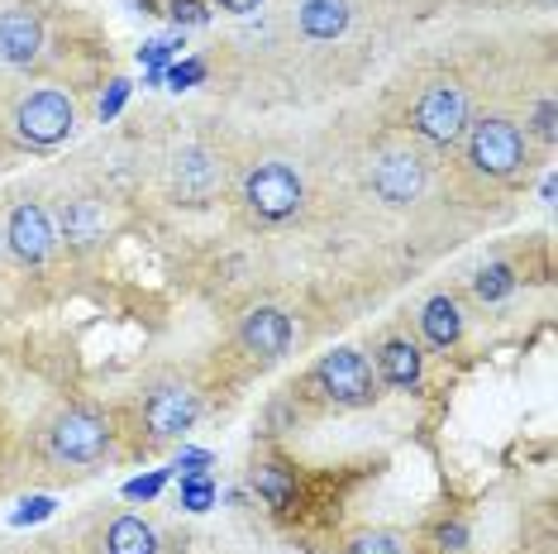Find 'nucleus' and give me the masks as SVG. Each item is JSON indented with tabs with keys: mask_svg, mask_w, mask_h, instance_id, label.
Segmentation results:
<instances>
[{
	"mask_svg": "<svg viewBox=\"0 0 558 554\" xmlns=\"http://www.w3.org/2000/svg\"><path fill=\"white\" fill-rule=\"evenodd\" d=\"M459 144H463V162L487 182H511L530 162V138L520 134V124L506 120V116L468 120Z\"/></svg>",
	"mask_w": 558,
	"mask_h": 554,
	"instance_id": "1",
	"label": "nucleus"
},
{
	"mask_svg": "<svg viewBox=\"0 0 558 554\" xmlns=\"http://www.w3.org/2000/svg\"><path fill=\"white\" fill-rule=\"evenodd\" d=\"M110 449H116V425H110V416L92 407H62L44 425V455L53 463H68V469L100 463Z\"/></svg>",
	"mask_w": 558,
	"mask_h": 554,
	"instance_id": "2",
	"label": "nucleus"
},
{
	"mask_svg": "<svg viewBox=\"0 0 558 554\" xmlns=\"http://www.w3.org/2000/svg\"><path fill=\"white\" fill-rule=\"evenodd\" d=\"M468 120H473V106H468V92L453 77H439V82L421 86L411 116H405L411 134L425 138V144H435V148L459 144L463 130H468Z\"/></svg>",
	"mask_w": 558,
	"mask_h": 554,
	"instance_id": "3",
	"label": "nucleus"
},
{
	"mask_svg": "<svg viewBox=\"0 0 558 554\" xmlns=\"http://www.w3.org/2000/svg\"><path fill=\"white\" fill-rule=\"evenodd\" d=\"M239 196H244L253 220L282 225V220H291L301 210V201H306V182H301V172L291 168V162L268 158V162H253V168L244 172Z\"/></svg>",
	"mask_w": 558,
	"mask_h": 554,
	"instance_id": "4",
	"label": "nucleus"
},
{
	"mask_svg": "<svg viewBox=\"0 0 558 554\" xmlns=\"http://www.w3.org/2000/svg\"><path fill=\"white\" fill-rule=\"evenodd\" d=\"M10 124H15V138L29 148H53L62 144L72 130H77V100L58 86H34L15 100L10 110Z\"/></svg>",
	"mask_w": 558,
	"mask_h": 554,
	"instance_id": "5",
	"label": "nucleus"
},
{
	"mask_svg": "<svg viewBox=\"0 0 558 554\" xmlns=\"http://www.w3.org/2000/svg\"><path fill=\"white\" fill-rule=\"evenodd\" d=\"M5 249L20 268H44L58 249V220L44 201L24 196L5 210Z\"/></svg>",
	"mask_w": 558,
	"mask_h": 554,
	"instance_id": "6",
	"label": "nucleus"
},
{
	"mask_svg": "<svg viewBox=\"0 0 558 554\" xmlns=\"http://www.w3.org/2000/svg\"><path fill=\"white\" fill-rule=\"evenodd\" d=\"M315 383L335 407H373L377 401V373L359 349H335L315 363Z\"/></svg>",
	"mask_w": 558,
	"mask_h": 554,
	"instance_id": "7",
	"label": "nucleus"
},
{
	"mask_svg": "<svg viewBox=\"0 0 558 554\" xmlns=\"http://www.w3.org/2000/svg\"><path fill=\"white\" fill-rule=\"evenodd\" d=\"M201 421V393L182 377H168V383L148 387L144 397V425L154 439H182L192 425Z\"/></svg>",
	"mask_w": 558,
	"mask_h": 554,
	"instance_id": "8",
	"label": "nucleus"
},
{
	"mask_svg": "<svg viewBox=\"0 0 558 554\" xmlns=\"http://www.w3.org/2000/svg\"><path fill=\"white\" fill-rule=\"evenodd\" d=\"M425 178H429V162L415 154V148H387V154H377L373 168H367V186H373V196L387 201V206H411V201L425 192Z\"/></svg>",
	"mask_w": 558,
	"mask_h": 554,
	"instance_id": "9",
	"label": "nucleus"
},
{
	"mask_svg": "<svg viewBox=\"0 0 558 554\" xmlns=\"http://www.w3.org/2000/svg\"><path fill=\"white\" fill-rule=\"evenodd\" d=\"M44 48V20L29 5L0 10V68H29Z\"/></svg>",
	"mask_w": 558,
	"mask_h": 554,
	"instance_id": "10",
	"label": "nucleus"
},
{
	"mask_svg": "<svg viewBox=\"0 0 558 554\" xmlns=\"http://www.w3.org/2000/svg\"><path fill=\"white\" fill-rule=\"evenodd\" d=\"M291 316L277 306H253L244 321H239V345L248 349L253 359H282L291 349Z\"/></svg>",
	"mask_w": 558,
	"mask_h": 554,
	"instance_id": "11",
	"label": "nucleus"
},
{
	"mask_svg": "<svg viewBox=\"0 0 558 554\" xmlns=\"http://www.w3.org/2000/svg\"><path fill=\"white\" fill-rule=\"evenodd\" d=\"M220 182H225V162L215 158L210 148L192 144V148H182V154H177V162H172V186L186 201H206Z\"/></svg>",
	"mask_w": 558,
	"mask_h": 554,
	"instance_id": "12",
	"label": "nucleus"
},
{
	"mask_svg": "<svg viewBox=\"0 0 558 554\" xmlns=\"http://www.w3.org/2000/svg\"><path fill=\"white\" fill-rule=\"evenodd\" d=\"M353 10L349 0H296V24L301 34L315 44H329V39H344Z\"/></svg>",
	"mask_w": 558,
	"mask_h": 554,
	"instance_id": "13",
	"label": "nucleus"
},
{
	"mask_svg": "<svg viewBox=\"0 0 558 554\" xmlns=\"http://www.w3.org/2000/svg\"><path fill=\"white\" fill-rule=\"evenodd\" d=\"M377 373H383V383L401 387V393H415L425 377V354L411 339H387V345L377 349Z\"/></svg>",
	"mask_w": 558,
	"mask_h": 554,
	"instance_id": "14",
	"label": "nucleus"
},
{
	"mask_svg": "<svg viewBox=\"0 0 558 554\" xmlns=\"http://www.w3.org/2000/svg\"><path fill=\"white\" fill-rule=\"evenodd\" d=\"M100 554H158L154 521H144V516H134V511L106 521V531H100Z\"/></svg>",
	"mask_w": 558,
	"mask_h": 554,
	"instance_id": "15",
	"label": "nucleus"
},
{
	"mask_svg": "<svg viewBox=\"0 0 558 554\" xmlns=\"http://www.w3.org/2000/svg\"><path fill=\"white\" fill-rule=\"evenodd\" d=\"M58 239H72L77 249L100 244V239H106V206L92 201V196L68 201V206H62V230H58Z\"/></svg>",
	"mask_w": 558,
	"mask_h": 554,
	"instance_id": "16",
	"label": "nucleus"
},
{
	"mask_svg": "<svg viewBox=\"0 0 558 554\" xmlns=\"http://www.w3.org/2000/svg\"><path fill=\"white\" fill-rule=\"evenodd\" d=\"M421 330H425V339L435 349H453L463 339V311H459V301H453L449 292L429 297L425 306H421Z\"/></svg>",
	"mask_w": 558,
	"mask_h": 554,
	"instance_id": "17",
	"label": "nucleus"
},
{
	"mask_svg": "<svg viewBox=\"0 0 558 554\" xmlns=\"http://www.w3.org/2000/svg\"><path fill=\"white\" fill-rule=\"evenodd\" d=\"M248 483H253V493H258L263 502H268L272 511L291 507V497H296V473H291L287 463H258Z\"/></svg>",
	"mask_w": 558,
	"mask_h": 554,
	"instance_id": "18",
	"label": "nucleus"
},
{
	"mask_svg": "<svg viewBox=\"0 0 558 554\" xmlns=\"http://www.w3.org/2000/svg\"><path fill=\"white\" fill-rule=\"evenodd\" d=\"M511 287H515V273L506 268V263H487V268H477V277H473V292H477L482 301L511 297Z\"/></svg>",
	"mask_w": 558,
	"mask_h": 554,
	"instance_id": "19",
	"label": "nucleus"
},
{
	"mask_svg": "<svg viewBox=\"0 0 558 554\" xmlns=\"http://www.w3.org/2000/svg\"><path fill=\"white\" fill-rule=\"evenodd\" d=\"M344 554H405V540L397 531H359L344 545Z\"/></svg>",
	"mask_w": 558,
	"mask_h": 554,
	"instance_id": "20",
	"label": "nucleus"
},
{
	"mask_svg": "<svg viewBox=\"0 0 558 554\" xmlns=\"http://www.w3.org/2000/svg\"><path fill=\"white\" fill-rule=\"evenodd\" d=\"M210 497H215V487L206 483V478H186V483H182V502H186L192 511H206Z\"/></svg>",
	"mask_w": 558,
	"mask_h": 554,
	"instance_id": "21",
	"label": "nucleus"
},
{
	"mask_svg": "<svg viewBox=\"0 0 558 554\" xmlns=\"http://www.w3.org/2000/svg\"><path fill=\"white\" fill-rule=\"evenodd\" d=\"M535 134L544 138V144L554 138V100H549V96H544V100H539V110H535Z\"/></svg>",
	"mask_w": 558,
	"mask_h": 554,
	"instance_id": "22",
	"label": "nucleus"
},
{
	"mask_svg": "<svg viewBox=\"0 0 558 554\" xmlns=\"http://www.w3.org/2000/svg\"><path fill=\"white\" fill-rule=\"evenodd\" d=\"M172 20L201 24V20H206V10H201V5H196V0H172Z\"/></svg>",
	"mask_w": 558,
	"mask_h": 554,
	"instance_id": "23",
	"label": "nucleus"
},
{
	"mask_svg": "<svg viewBox=\"0 0 558 554\" xmlns=\"http://www.w3.org/2000/svg\"><path fill=\"white\" fill-rule=\"evenodd\" d=\"M220 10H230V15H253V10L263 5V0H215Z\"/></svg>",
	"mask_w": 558,
	"mask_h": 554,
	"instance_id": "24",
	"label": "nucleus"
},
{
	"mask_svg": "<svg viewBox=\"0 0 558 554\" xmlns=\"http://www.w3.org/2000/svg\"><path fill=\"white\" fill-rule=\"evenodd\" d=\"M201 77V62H186V68H172V82L182 86V82H196Z\"/></svg>",
	"mask_w": 558,
	"mask_h": 554,
	"instance_id": "25",
	"label": "nucleus"
}]
</instances>
